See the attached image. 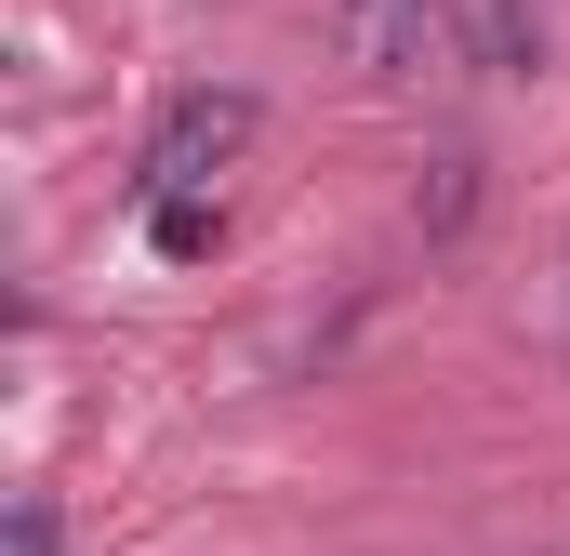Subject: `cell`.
I'll use <instances>...</instances> for the list:
<instances>
[{
    "instance_id": "obj_1",
    "label": "cell",
    "mask_w": 570,
    "mask_h": 556,
    "mask_svg": "<svg viewBox=\"0 0 570 556\" xmlns=\"http://www.w3.org/2000/svg\"><path fill=\"white\" fill-rule=\"evenodd\" d=\"M239 146H253V93H173V107H159V133H146V159H134V186H146V199L213 186Z\"/></svg>"
},
{
    "instance_id": "obj_2",
    "label": "cell",
    "mask_w": 570,
    "mask_h": 556,
    "mask_svg": "<svg viewBox=\"0 0 570 556\" xmlns=\"http://www.w3.org/2000/svg\"><path fill=\"white\" fill-rule=\"evenodd\" d=\"M438 27H451V53H464L478 80H531V67H544L531 0H438Z\"/></svg>"
},
{
    "instance_id": "obj_3",
    "label": "cell",
    "mask_w": 570,
    "mask_h": 556,
    "mask_svg": "<svg viewBox=\"0 0 570 556\" xmlns=\"http://www.w3.org/2000/svg\"><path fill=\"white\" fill-rule=\"evenodd\" d=\"M425 27H438V0H345V53H358L372 80L425 67Z\"/></svg>"
},
{
    "instance_id": "obj_4",
    "label": "cell",
    "mask_w": 570,
    "mask_h": 556,
    "mask_svg": "<svg viewBox=\"0 0 570 556\" xmlns=\"http://www.w3.org/2000/svg\"><path fill=\"white\" fill-rule=\"evenodd\" d=\"M146 239H159V266H199V252H226V199L173 186V199H146Z\"/></svg>"
},
{
    "instance_id": "obj_5",
    "label": "cell",
    "mask_w": 570,
    "mask_h": 556,
    "mask_svg": "<svg viewBox=\"0 0 570 556\" xmlns=\"http://www.w3.org/2000/svg\"><path fill=\"white\" fill-rule=\"evenodd\" d=\"M464 212H478V159H464V146H438V159H425V199H412V226H425V239H451Z\"/></svg>"
},
{
    "instance_id": "obj_6",
    "label": "cell",
    "mask_w": 570,
    "mask_h": 556,
    "mask_svg": "<svg viewBox=\"0 0 570 556\" xmlns=\"http://www.w3.org/2000/svg\"><path fill=\"white\" fill-rule=\"evenodd\" d=\"M13 556H53V504H40V490L13 504Z\"/></svg>"
}]
</instances>
